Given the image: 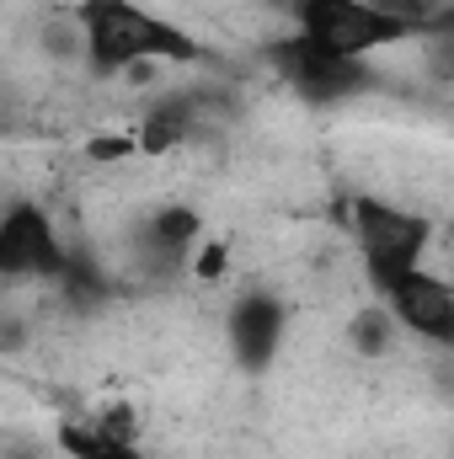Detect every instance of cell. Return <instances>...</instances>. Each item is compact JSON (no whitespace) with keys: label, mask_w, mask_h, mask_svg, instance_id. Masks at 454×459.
<instances>
[{"label":"cell","mask_w":454,"mask_h":459,"mask_svg":"<svg viewBox=\"0 0 454 459\" xmlns=\"http://www.w3.org/2000/svg\"><path fill=\"white\" fill-rule=\"evenodd\" d=\"M289 27L305 43L337 59H358V65H374L390 48H406L423 38L406 22H396L390 11H380L374 0H289Z\"/></svg>","instance_id":"3"},{"label":"cell","mask_w":454,"mask_h":459,"mask_svg":"<svg viewBox=\"0 0 454 459\" xmlns=\"http://www.w3.org/2000/svg\"><path fill=\"white\" fill-rule=\"evenodd\" d=\"M433 220L385 198V193H353L347 198V240L369 273V283L385 294L390 283H401L406 273L428 267V251H433Z\"/></svg>","instance_id":"2"},{"label":"cell","mask_w":454,"mask_h":459,"mask_svg":"<svg viewBox=\"0 0 454 459\" xmlns=\"http://www.w3.org/2000/svg\"><path fill=\"white\" fill-rule=\"evenodd\" d=\"M380 299L396 316L401 337H417V342H428V347H454V283L444 273L417 267L401 283H390Z\"/></svg>","instance_id":"6"},{"label":"cell","mask_w":454,"mask_h":459,"mask_svg":"<svg viewBox=\"0 0 454 459\" xmlns=\"http://www.w3.org/2000/svg\"><path fill=\"white\" fill-rule=\"evenodd\" d=\"M225 332H230L235 358H240V363H251V368H262V363H273V352H278L284 337H289V310H284L267 289H251V294H240V299H235Z\"/></svg>","instance_id":"7"},{"label":"cell","mask_w":454,"mask_h":459,"mask_svg":"<svg viewBox=\"0 0 454 459\" xmlns=\"http://www.w3.org/2000/svg\"><path fill=\"white\" fill-rule=\"evenodd\" d=\"M267 59L278 65V75L294 86V97L327 108V102H353L358 91L374 86V65H358V59H337L316 43H305L300 32L267 43Z\"/></svg>","instance_id":"5"},{"label":"cell","mask_w":454,"mask_h":459,"mask_svg":"<svg viewBox=\"0 0 454 459\" xmlns=\"http://www.w3.org/2000/svg\"><path fill=\"white\" fill-rule=\"evenodd\" d=\"M86 32V65L97 75H128L144 65H193L204 48L177 22L139 0H81L75 5Z\"/></svg>","instance_id":"1"},{"label":"cell","mask_w":454,"mask_h":459,"mask_svg":"<svg viewBox=\"0 0 454 459\" xmlns=\"http://www.w3.org/2000/svg\"><path fill=\"white\" fill-rule=\"evenodd\" d=\"M0 273L11 283H54L70 273V251L54 220L32 198H11L0 220Z\"/></svg>","instance_id":"4"}]
</instances>
